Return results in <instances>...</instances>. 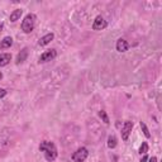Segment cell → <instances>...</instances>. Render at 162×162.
I'll use <instances>...</instances> for the list:
<instances>
[{
  "mask_svg": "<svg viewBox=\"0 0 162 162\" xmlns=\"http://www.w3.org/2000/svg\"><path fill=\"white\" fill-rule=\"evenodd\" d=\"M40 151L44 153V158L48 161V162L55 161L57 158V155H58V152H57V148H56L55 143H52V142H48V141L41 142Z\"/></svg>",
  "mask_w": 162,
  "mask_h": 162,
  "instance_id": "cell-1",
  "label": "cell"
},
{
  "mask_svg": "<svg viewBox=\"0 0 162 162\" xmlns=\"http://www.w3.org/2000/svg\"><path fill=\"white\" fill-rule=\"evenodd\" d=\"M34 25H36V15L32 13L27 14L22 22V31L24 33H31L34 29Z\"/></svg>",
  "mask_w": 162,
  "mask_h": 162,
  "instance_id": "cell-2",
  "label": "cell"
},
{
  "mask_svg": "<svg viewBox=\"0 0 162 162\" xmlns=\"http://www.w3.org/2000/svg\"><path fill=\"white\" fill-rule=\"evenodd\" d=\"M89 156V152L85 147H80L76 152H73L72 155V161L73 162H84L85 160L88 158Z\"/></svg>",
  "mask_w": 162,
  "mask_h": 162,
  "instance_id": "cell-3",
  "label": "cell"
},
{
  "mask_svg": "<svg viewBox=\"0 0 162 162\" xmlns=\"http://www.w3.org/2000/svg\"><path fill=\"white\" fill-rule=\"evenodd\" d=\"M132 128H133V123L132 122H129V120L124 122V124H123V127H122V132H120L123 141H128L129 134H130V132H132Z\"/></svg>",
  "mask_w": 162,
  "mask_h": 162,
  "instance_id": "cell-4",
  "label": "cell"
},
{
  "mask_svg": "<svg viewBox=\"0 0 162 162\" xmlns=\"http://www.w3.org/2000/svg\"><path fill=\"white\" fill-rule=\"evenodd\" d=\"M107 25H108L107 21H104L103 17L98 15L96 18H95L94 23H92V29L94 31H101V29H104V28H107Z\"/></svg>",
  "mask_w": 162,
  "mask_h": 162,
  "instance_id": "cell-5",
  "label": "cell"
},
{
  "mask_svg": "<svg viewBox=\"0 0 162 162\" xmlns=\"http://www.w3.org/2000/svg\"><path fill=\"white\" fill-rule=\"evenodd\" d=\"M56 55H57L56 50H48V51H46V52H43V53L41 55L40 62H42V63H43V62H48V61H51V60L55 58Z\"/></svg>",
  "mask_w": 162,
  "mask_h": 162,
  "instance_id": "cell-6",
  "label": "cell"
},
{
  "mask_svg": "<svg viewBox=\"0 0 162 162\" xmlns=\"http://www.w3.org/2000/svg\"><path fill=\"white\" fill-rule=\"evenodd\" d=\"M28 53H29V51H28V48H27V47H25V48H23L21 52L18 53L17 58H15V63H17V65H19V63H23V62L27 60Z\"/></svg>",
  "mask_w": 162,
  "mask_h": 162,
  "instance_id": "cell-7",
  "label": "cell"
},
{
  "mask_svg": "<svg viewBox=\"0 0 162 162\" xmlns=\"http://www.w3.org/2000/svg\"><path fill=\"white\" fill-rule=\"evenodd\" d=\"M128 48H129V44H128V42L126 40L120 38V40L117 41V51H119V52H126V51H128Z\"/></svg>",
  "mask_w": 162,
  "mask_h": 162,
  "instance_id": "cell-8",
  "label": "cell"
},
{
  "mask_svg": "<svg viewBox=\"0 0 162 162\" xmlns=\"http://www.w3.org/2000/svg\"><path fill=\"white\" fill-rule=\"evenodd\" d=\"M13 44V38L12 37H4L3 41L0 42V50H6V48H10Z\"/></svg>",
  "mask_w": 162,
  "mask_h": 162,
  "instance_id": "cell-9",
  "label": "cell"
},
{
  "mask_svg": "<svg viewBox=\"0 0 162 162\" xmlns=\"http://www.w3.org/2000/svg\"><path fill=\"white\" fill-rule=\"evenodd\" d=\"M53 38H55V34H53V33H48V34L43 36L38 43H40V46H47L48 43H51V42L53 41Z\"/></svg>",
  "mask_w": 162,
  "mask_h": 162,
  "instance_id": "cell-10",
  "label": "cell"
},
{
  "mask_svg": "<svg viewBox=\"0 0 162 162\" xmlns=\"http://www.w3.org/2000/svg\"><path fill=\"white\" fill-rule=\"evenodd\" d=\"M12 61V55L10 53H0V67L6 66Z\"/></svg>",
  "mask_w": 162,
  "mask_h": 162,
  "instance_id": "cell-11",
  "label": "cell"
},
{
  "mask_svg": "<svg viewBox=\"0 0 162 162\" xmlns=\"http://www.w3.org/2000/svg\"><path fill=\"white\" fill-rule=\"evenodd\" d=\"M22 14H23V10H22V9H15V10L10 14V22H17V21H19V19H21V17H22Z\"/></svg>",
  "mask_w": 162,
  "mask_h": 162,
  "instance_id": "cell-12",
  "label": "cell"
},
{
  "mask_svg": "<svg viewBox=\"0 0 162 162\" xmlns=\"http://www.w3.org/2000/svg\"><path fill=\"white\" fill-rule=\"evenodd\" d=\"M117 137L114 136V134H110L109 137H108V147L109 148H115L117 147Z\"/></svg>",
  "mask_w": 162,
  "mask_h": 162,
  "instance_id": "cell-13",
  "label": "cell"
},
{
  "mask_svg": "<svg viewBox=\"0 0 162 162\" xmlns=\"http://www.w3.org/2000/svg\"><path fill=\"white\" fill-rule=\"evenodd\" d=\"M99 117L101 118V120L105 123V124H109V117H108V114H107V111H104V110H100L99 111Z\"/></svg>",
  "mask_w": 162,
  "mask_h": 162,
  "instance_id": "cell-14",
  "label": "cell"
},
{
  "mask_svg": "<svg viewBox=\"0 0 162 162\" xmlns=\"http://www.w3.org/2000/svg\"><path fill=\"white\" fill-rule=\"evenodd\" d=\"M139 126H141V128H142V132H143V134L146 136V138H151V133H149V130H148V128H147V126L145 124V123L141 122Z\"/></svg>",
  "mask_w": 162,
  "mask_h": 162,
  "instance_id": "cell-15",
  "label": "cell"
},
{
  "mask_svg": "<svg viewBox=\"0 0 162 162\" xmlns=\"http://www.w3.org/2000/svg\"><path fill=\"white\" fill-rule=\"evenodd\" d=\"M148 152V145L147 142H142V146L139 147V153L141 155H146Z\"/></svg>",
  "mask_w": 162,
  "mask_h": 162,
  "instance_id": "cell-16",
  "label": "cell"
},
{
  "mask_svg": "<svg viewBox=\"0 0 162 162\" xmlns=\"http://www.w3.org/2000/svg\"><path fill=\"white\" fill-rule=\"evenodd\" d=\"M5 95H6V91H5L4 89H0V99H2V98H4Z\"/></svg>",
  "mask_w": 162,
  "mask_h": 162,
  "instance_id": "cell-17",
  "label": "cell"
},
{
  "mask_svg": "<svg viewBox=\"0 0 162 162\" xmlns=\"http://www.w3.org/2000/svg\"><path fill=\"white\" fill-rule=\"evenodd\" d=\"M148 162H157V158L155 156H152L151 158H148Z\"/></svg>",
  "mask_w": 162,
  "mask_h": 162,
  "instance_id": "cell-18",
  "label": "cell"
},
{
  "mask_svg": "<svg viewBox=\"0 0 162 162\" xmlns=\"http://www.w3.org/2000/svg\"><path fill=\"white\" fill-rule=\"evenodd\" d=\"M146 161H148V157L146 155H143V157L141 158V162H146Z\"/></svg>",
  "mask_w": 162,
  "mask_h": 162,
  "instance_id": "cell-19",
  "label": "cell"
},
{
  "mask_svg": "<svg viewBox=\"0 0 162 162\" xmlns=\"http://www.w3.org/2000/svg\"><path fill=\"white\" fill-rule=\"evenodd\" d=\"M2 79H3V73H2V72H0V80H2Z\"/></svg>",
  "mask_w": 162,
  "mask_h": 162,
  "instance_id": "cell-20",
  "label": "cell"
},
{
  "mask_svg": "<svg viewBox=\"0 0 162 162\" xmlns=\"http://www.w3.org/2000/svg\"><path fill=\"white\" fill-rule=\"evenodd\" d=\"M2 28H3V25H0V29H2Z\"/></svg>",
  "mask_w": 162,
  "mask_h": 162,
  "instance_id": "cell-21",
  "label": "cell"
}]
</instances>
